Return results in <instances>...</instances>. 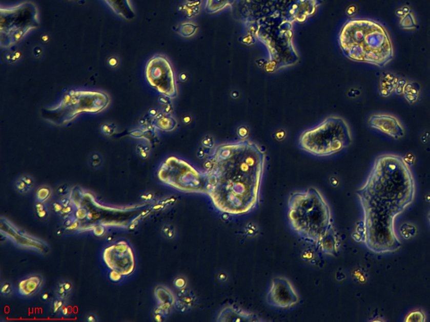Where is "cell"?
<instances>
[{"label":"cell","instance_id":"cell-1","mask_svg":"<svg viewBox=\"0 0 430 322\" xmlns=\"http://www.w3.org/2000/svg\"><path fill=\"white\" fill-rule=\"evenodd\" d=\"M363 211L352 238L375 253L402 247L395 219L413 204L416 183L409 163L398 154L385 153L374 161L370 175L357 190Z\"/></svg>","mask_w":430,"mask_h":322},{"label":"cell","instance_id":"cell-2","mask_svg":"<svg viewBox=\"0 0 430 322\" xmlns=\"http://www.w3.org/2000/svg\"><path fill=\"white\" fill-rule=\"evenodd\" d=\"M267 157L248 139L215 147L204 162L206 194L218 211L243 215L256 209Z\"/></svg>","mask_w":430,"mask_h":322},{"label":"cell","instance_id":"cell-3","mask_svg":"<svg viewBox=\"0 0 430 322\" xmlns=\"http://www.w3.org/2000/svg\"><path fill=\"white\" fill-rule=\"evenodd\" d=\"M323 0H236L232 14L253 38L274 32H293L317 13Z\"/></svg>","mask_w":430,"mask_h":322},{"label":"cell","instance_id":"cell-4","mask_svg":"<svg viewBox=\"0 0 430 322\" xmlns=\"http://www.w3.org/2000/svg\"><path fill=\"white\" fill-rule=\"evenodd\" d=\"M341 52L350 60L384 68L395 58L391 36L384 25L367 18H354L338 36Z\"/></svg>","mask_w":430,"mask_h":322},{"label":"cell","instance_id":"cell-5","mask_svg":"<svg viewBox=\"0 0 430 322\" xmlns=\"http://www.w3.org/2000/svg\"><path fill=\"white\" fill-rule=\"evenodd\" d=\"M288 219L292 229L305 241L314 244L334 227L330 206L316 188L291 195Z\"/></svg>","mask_w":430,"mask_h":322},{"label":"cell","instance_id":"cell-6","mask_svg":"<svg viewBox=\"0 0 430 322\" xmlns=\"http://www.w3.org/2000/svg\"><path fill=\"white\" fill-rule=\"evenodd\" d=\"M351 127L343 117L330 116L320 124L303 132L299 146L316 157H328L341 153L352 145Z\"/></svg>","mask_w":430,"mask_h":322},{"label":"cell","instance_id":"cell-7","mask_svg":"<svg viewBox=\"0 0 430 322\" xmlns=\"http://www.w3.org/2000/svg\"><path fill=\"white\" fill-rule=\"evenodd\" d=\"M39 26L38 9L32 2H24L0 9V45L10 48L29 32Z\"/></svg>","mask_w":430,"mask_h":322},{"label":"cell","instance_id":"cell-8","mask_svg":"<svg viewBox=\"0 0 430 322\" xmlns=\"http://www.w3.org/2000/svg\"><path fill=\"white\" fill-rule=\"evenodd\" d=\"M110 103V97L104 92L72 91L65 95L58 106L50 112L65 116V121L70 120L79 113H99Z\"/></svg>","mask_w":430,"mask_h":322},{"label":"cell","instance_id":"cell-9","mask_svg":"<svg viewBox=\"0 0 430 322\" xmlns=\"http://www.w3.org/2000/svg\"><path fill=\"white\" fill-rule=\"evenodd\" d=\"M146 77L149 84L162 95L174 99L178 95L174 69L167 57L157 55L146 66Z\"/></svg>","mask_w":430,"mask_h":322},{"label":"cell","instance_id":"cell-10","mask_svg":"<svg viewBox=\"0 0 430 322\" xmlns=\"http://www.w3.org/2000/svg\"><path fill=\"white\" fill-rule=\"evenodd\" d=\"M162 171L167 174L175 185L186 191H203L206 194V174L200 173L185 162L171 157L164 164Z\"/></svg>","mask_w":430,"mask_h":322},{"label":"cell","instance_id":"cell-11","mask_svg":"<svg viewBox=\"0 0 430 322\" xmlns=\"http://www.w3.org/2000/svg\"><path fill=\"white\" fill-rule=\"evenodd\" d=\"M300 302L298 292L292 282L284 276H276L272 280L267 294V303L276 308H292Z\"/></svg>","mask_w":430,"mask_h":322},{"label":"cell","instance_id":"cell-12","mask_svg":"<svg viewBox=\"0 0 430 322\" xmlns=\"http://www.w3.org/2000/svg\"><path fill=\"white\" fill-rule=\"evenodd\" d=\"M371 127L380 131L395 140L403 138L405 129L397 117L389 114H375L368 119Z\"/></svg>","mask_w":430,"mask_h":322},{"label":"cell","instance_id":"cell-13","mask_svg":"<svg viewBox=\"0 0 430 322\" xmlns=\"http://www.w3.org/2000/svg\"><path fill=\"white\" fill-rule=\"evenodd\" d=\"M261 320L262 319L252 312L244 311L233 305H227L223 307L217 317V321L220 322H254Z\"/></svg>","mask_w":430,"mask_h":322},{"label":"cell","instance_id":"cell-14","mask_svg":"<svg viewBox=\"0 0 430 322\" xmlns=\"http://www.w3.org/2000/svg\"><path fill=\"white\" fill-rule=\"evenodd\" d=\"M317 249L324 254L335 256L340 251L341 241L337 232L334 227L330 228L325 234L318 240L317 244Z\"/></svg>","mask_w":430,"mask_h":322},{"label":"cell","instance_id":"cell-15","mask_svg":"<svg viewBox=\"0 0 430 322\" xmlns=\"http://www.w3.org/2000/svg\"><path fill=\"white\" fill-rule=\"evenodd\" d=\"M104 1L118 16L123 17L128 21L135 18V12L132 7L130 0H104Z\"/></svg>","mask_w":430,"mask_h":322},{"label":"cell","instance_id":"cell-16","mask_svg":"<svg viewBox=\"0 0 430 322\" xmlns=\"http://www.w3.org/2000/svg\"><path fill=\"white\" fill-rule=\"evenodd\" d=\"M43 285V277L39 275L29 276L21 281L18 286V293L22 296H30L39 291Z\"/></svg>","mask_w":430,"mask_h":322},{"label":"cell","instance_id":"cell-17","mask_svg":"<svg viewBox=\"0 0 430 322\" xmlns=\"http://www.w3.org/2000/svg\"><path fill=\"white\" fill-rule=\"evenodd\" d=\"M156 127L165 132H171L177 127V121L170 114L160 113L155 117Z\"/></svg>","mask_w":430,"mask_h":322},{"label":"cell","instance_id":"cell-18","mask_svg":"<svg viewBox=\"0 0 430 322\" xmlns=\"http://www.w3.org/2000/svg\"><path fill=\"white\" fill-rule=\"evenodd\" d=\"M236 0H207L206 10L210 14H216L227 7H232Z\"/></svg>","mask_w":430,"mask_h":322},{"label":"cell","instance_id":"cell-19","mask_svg":"<svg viewBox=\"0 0 430 322\" xmlns=\"http://www.w3.org/2000/svg\"><path fill=\"white\" fill-rule=\"evenodd\" d=\"M155 296L160 304H169V305H174V295L171 294V291L164 288L162 287H158L155 288Z\"/></svg>","mask_w":430,"mask_h":322},{"label":"cell","instance_id":"cell-20","mask_svg":"<svg viewBox=\"0 0 430 322\" xmlns=\"http://www.w3.org/2000/svg\"><path fill=\"white\" fill-rule=\"evenodd\" d=\"M400 26L403 30H414V29H416L417 26H418V23H417L415 15L412 12H409L408 14L403 15L402 17L400 18Z\"/></svg>","mask_w":430,"mask_h":322},{"label":"cell","instance_id":"cell-21","mask_svg":"<svg viewBox=\"0 0 430 322\" xmlns=\"http://www.w3.org/2000/svg\"><path fill=\"white\" fill-rule=\"evenodd\" d=\"M198 30V26L194 24V23H190V22H186L183 23L179 26V30H178V33L185 38H189L196 34V32Z\"/></svg>","mask_w":430,"mask_h":322},{"label":"cell","instance_id":"cell-22","mask_svg":"<svg viewBox=\"0 0 430 322\" xmlns=\"http://www.w3.org/2000/svg\"><path fill=\"white\" fill-rule=\"evenodd\" d=\"M51 195H52V190L49 186L43 185L38 188V190L36 191V200L38 202L46 203L50 200Z\"/></svg>","mask_w":430,"mask_h":322},{"label":"cell","instance_id":"cell-23","mask_svg":"<svg viewBox=\"0 0 430 322\" xmlns=\"http://www.w3.org/2000/svg\"><path fill=\"white\" fill-rule=\"evenodd\" d=\"M427 320V315L423 311H414L409 313L405 319V322H425Z\"/></svg>","mask_w":430,"mask_h":322},{"label":"cell","instance_id":"cell-24","mask_svg":"<svg viewBox=\"0 0 430 322\" xmlns=\"http://www.w3.org/2000/svg\"><path fill=\"white\" fill-rule=\"evenodd\" d=\"M400 231H401L402 238H404V239L414 238L415 234H417L416 227L409 223L403 224L400 228Z\"/></svg>","mask_w":430,"mask_h":322},{"label":"cell","instance_id":"cell-25","mask_svg":"<svg viewBox=\"0 0 430 322\" xmlns=\"http://www.w3.org/2000/svg\"><path fill=\"white\" fill-rule=\"evenodd\" d=\"M171 306L169 304H160L153 311V314H161V315L168 316L171 312Z\"/></svg>","mask_w":430,"mask_h":322},{"label":"cell","instance_id":"cell-26","mask_svg":"<svg viewBox=\"0 0 430 322\" xmlns=\"http://www.w3.org/2000/svg\"><path fill=\"white\" fill-rule=\"evenodd\" d=\"M83 195H83L82 191L79 188L75 187L72 190L70 198H71L72 202H73V205H78V203H80L82 201Z\"/></svg>","mask_w":430,"mask_h":322},{"label":"cell","instance_id":"cell-27","mask_svg":"<svg viewBox=\"0 0 430 322\" xmlns=\"http://www.w3.org/2000/svg\"><path fill=\"white\" fill-rule=\"evenodd\" d=\"M14 186H15V189H16L19 192H21V194H27V192H29V191L32 190V188L28 186V185L25 184L24 181H22L20 178H18L17 180L15 181V183H14Z\"/></svg>","mask_w":430,"mask_h":322},{"label":"cell","instance_id":"cell-28","mask_svg":"<svg viewBox=\"0 0 430 322\" xmlns=\"http://www.w3.org/2000/svg\"><path fill=\"white\" fill-rule=\"evenodd\" d=\"M90 166H92L93 168H98V167H100L101 166V164H103V159H101V156H100L98 153H94L93 154L92 156H91V159H90Z\"/></svg>","mask_w":430,"mask_h":322},{"label":"cell","instance_id":"cell-29","mask_svg":"<svg viewBox=\"0 0 430 322\" xmlns=\"http://www.w3.org/2000/svg\"><path fill=\"white\" fill-rule=\"evenodd\" d=\"M1 294H3L4 296H10L11 294H13V287H12L10 282L5 281L2 283V285H1Z\"/></svg>","mask_w":430,"mask_h":322},{"label":"cell","instance_id":"cell-30","mask_svg":"<svg viewBox=\"0 0 430 322\" xmlns=\"http://www.w3.org/2000/svg\"><path fill=\"white\" fill-rule=\"evenodd\" d=\"M65 300L63 299H60V298H57L56 300H54L52 302V311H53L54 313H57V312H60L61 309L62 307L65 305Z\"/></svg>","mask_w":430,"mask_h":322},{"label":"cell","instance_id":"cell-31","mask_svg":"<svg viewBox=\"0 0 430 322\" xmlns=\"http://www.w3.org/2000/svg\"><path fill=\"white\" fill-rule=\"evenodd\" d=\"M173 284H174V287L177 289L180 290V289L186 288V287H187V280L183 276H178V277L175 278Z\"/></svg>","mask_w":430,"mask_h":322},{"label":"cell","instance_id":"cell-32","mask_svg":"<svg viewBox=\"0 0 430 322\" xmlns=\"http://www.w3.org/2000/svg\"><path fill=\"white\" fill-rule=\"evenodd\" d=\"M70 191V186L68 184H62L57 188V195H60L62 197H65L69 194Z\"/></svg>","mask_w":430,"mask_h":322},{"label":"cell","instance_id":"cell-33","mask_svg":"<svg viewBox=\"0 0 430 322\" xmlns=\"http://www.w3.org/2000/svg\"><path fill=\"white\" fill-rule=\"evenodd\" d=\"M202 144H203L204 148L207 149H213L214 146V140L210 135H207L202 141Z\"/></svg>","mask_w":430,"mask_h":322},{"label":"cell","instance_id":"cell-34","mask_svg":"<svg viewBox=\"0 0 430 322\" xmlns=\"http://www.w3.org/2000/svg\"><path fill=\"white\" fill-rule=\"evenodd\" d=\"M136 149L138 152L139 155L142 157V159H147L149 157L150 149L148 147L140 144V145L137 146Z\"/></svg>","mask_w":430,"mask_h":322},{"label":"cell","instance_id":"cell-35","mask_svg":"<svg viewBox=\"0 0 430 322\" xmlns=\"http://www.w3.org/2000/svg\"><path fill=\"white\" fill-rule=\"evenodd\" d=\"M55 293H56V295H57V298H60V299H63V300L68 299V296L70 295V292H68V291L63 289L62 287H57V289H56Z\"/></svg>","mask_w":430,"mask_h":322},{"label":"cell","instance_id":"cell-36","mask_svg":"<svg viewBox=\"0 0 430 322\" xmlns=\"http://www.w3.org/2000/svg\"><path fill=\"white\" fill-rule=\"evenodd\" d=\"M101 132H103L104 135L110 136V135H113L114 133H115V126H114L113 124H104L103 127H101Z\"/></svg>","mask_w":430,"mask_h":322},{"label":"cell","instance_id":"cell-37","mask_svg":"<svg viewBox=\"0 0 430 322\" xmlns=\"http://www.w3.org/2000/svg\"><path fill=\"white\" fill-rule=\"evenodd\" d=\"M63 208H64V207L62 206L60 202H52L50 203V209H51L55 214H60Z\"/></svg>","mask_w":430,"mask_h":322},{"label":"cell","instance_id":"cell-38","mask_svg":"<svg viewBox=\"0 0 430 322\" xmlns=\"http://www.w3.org/2000/svg\"><path fill=\"white\" fill-rule=\"evenodd\" d=\"M75 216L76 217V219L78 220H85L88 216V212L84 208H77L76 211L75 212Z\"/></svg>","mask_w":430,"mask_h":322},{"label":"cell","instance_id":"cell-39","mask_svg":"<svg viewBox=\"0 0 430 322\" xmlns=\"http://www.w3.org/2000/svg\"><path fill=\"white\" fill-rule=\"evenodd\" d=\"M74 213V209L72 208V206H68V207H64L63 209H62V211H61L60 214H59V216L65 220V219H67L68 217L72 216V214Z\"/></svg>","mask_w":430,"mask_h":322},{"label":"cell","instance_id":"cell-40","mask_svg":"<svg viewBox=\"0 0 430 322\" xmlns=\"http://www.w3.org/2000/svg\"><path fill=\"white\" fill-rule=\"evenodd\" d=\"M57 287H62L63 289L68 291V292H70V293H71L72 289H73L72 284L69 281H67V280H61V281H59L57 283Z\"/></svg>","mask_w":430,"mask_h":322},{"label":"cell","instance_id":"cell-41","mask_svg":"<svg viewBox=\"0 0 430 322\" xmlns=\"http://www.w3.org/2000/svg\"><path fill=\"white\" fill-rule=\"evenodd\" d=\"M20 179H21L22 181H24L25 184H27V185L32 188V189L34 187V180L32 179V177L27 176V175H24V176H22V177H20Z\"/></svg>","mask_w":430,"mask_h":322},{"label":"cell","instance_id":"cell-42","mask_svg":"<svg viewBox=\"0 0 430 322\" xmlns=\"http://www.w3.org/2000/svg\"><path fill=\"white\" fill-rule=\"evenodd\" d=\"M110 278L112 281L115 282H118L122 280V273L117 271V270H113L110 273Z\"/></svg>","mask_w":430,"mask_h":322},{"label":"cell","instance_id":"cell-43","mask_svg":"<svg viewBox=\"0 0 430 322\" xmlns=\"http://www.w3.org/2000/svg\"><path fill=\"white\" fill-rule=\"evenodd\" d=\"M93 234L97 238H100V237H103L105 234V228L103 226L98 225V226H96V227L93 228Z\"/></svg>","mask_w":430,"mask_h":322},{"label":"cell","instance_id":"cell-44","mask_svg":"<svg viewBox=\"0 0 430 322\" xmlns=\"http://www.w3.org/2000/svg\"><path fill=\"white\" fill-rule=\"evenodd\" d=\"M77 219H76V217L74 216V215H72V216H69L67 218V219H65L64 220V225L65 228H68V227L71 226L72 224L75 223V221H76Z\"/></svg>","mask_w":430,"mask_h":322},{"label":"cell","instance_id":"cell-45","mask_svg":"<svg viewBox=\"0 0 430 322\" xmlns=\"http://www.w3.org/2000/svg\"><path fill=\"white\" fill-rule=\"evenodd\" d=\"M36 214H37V216L40 220H46L47 218L49 217V210L46 208V209H42V210H39V211H36Z\"/></svg>","mask_w":430,"mask_h":322},{"label":"cell","instance_id":"cell-46","mask_svg":"<svg viewBox=\"0 0 430 322\" xmlns=\"http://www.w3.org/2000/svg\"><path fill=\"white\" fill-rule=\"evenodd\" d=\"M409 12H411V10H409V8H408V7H401V8H399L398 10H397L396 14H397V16L401 18L403 15H405L406 14H408Z\"/></svg>","mask_w":430,"mask_h":322},{"label":"cell","instance_id":"cell-47","mask_svg":"<svg viewBox=\"0 0 430 322\" xmlns=\"http://www.w3.org/2000/svg\"><path fill=\"white\" fill-rule=\"evenodd\" d=\"M71 307H70V306H68V305H64L60 310L61 315L65 316V317L70 315V313H71Z\"/></svg>","mask_w":430,"mask_h":322},{"label":"cell","instance_id":"cell-48","mask_svg":"<svg viewBox=\"0 0 430 322\" xmlns=\"http://www.w3.org/2000/svg\"><path fill=\"white\" fill-rule=\"evenodd\" d=\"M60 203L63 207H68V206H72L73 202H72L71 198H68L67 196L62 197L60 200Z\"/></svg>","mask_w":430,"mask_h":322},{"label":"cell","instance_id":"cell-49","mask_svg":"<svg viewBox=\"0 0 430 322\" xmlns=\"http://www.w3.org/2000/svg\"><path fill=\"white\" fill-rule=\"evenodd\" d=\"M248 129L245 127H239L238 129V135L241 138V140L245 139V136L248 135Z\"/></svg>","mask_w":430,"mask_h":322},{"label":"cell","instance_id":"cell-50","mask_svg":"<svg viewBox=\"0 0 430 322\" xmlns=\"http://www.w3.org/2000/svg\"><path fill=\"white\" fill-rule=\"evenodd\" d=\"M86 320L88 322H97L98 321V318H97V316L95 314L89 313V314H87V316H86Z\"/></svg>","mask_w":430,"mask_h":322},{"label":"cell","instance_id":"cell-51","mask_svg":"<svg viewBox=\"0 0 430 322\" xmlns=\"http://www.w3.org/2000/svg\"><path fill=\"white\" fill-rule=\"evenodd\" d=\"M131 136L132 137H134V138H142V132L138 131V130H134V131L131 132Z\"/></svg>","mask_w":430,"mask_h":322},{"label":"cell","instance_id":"cell-52","mask_svg":"<svg viewBox=\"0 0 430 322\" xmlns=\"http://www.w3.org/2000/svg\"><path fill=\"white\" fill-rule=\"evenodd\" d=\"M166 238H169V239H172V238H174L175 237V229L174 227H170V229L168 231L167 234L165 235Z\"/></svg>","mask_w":430,"mask_h":322},{"label":"cell","instance_id":"cell-53","mask_svg":"<svg viewBox=\"0 0 430 322\" xmlns=\"http://www.w3.org/2000/svg\"><path fill=\"white\" fill-rule=\"evenodd\" d=\"M79 227H80V224H79V220H76L75 223L72 224L70 227L67 228L68 230H77L79 229Z\"/></svg>","mask_w":430,"mask_h":322},{"label":"cell","instance_id":"cell-54","mask_svg":"<svg viewBox=\"0 0 430 322\" xmlns=\"http://www.w3.org/2000/svg\"><path fill=\"white\" fill-rule=\"evenodd\" d=\"M153 319L158 322L163 321L166 319V316L161 315V314H153Z\"/></svg>","mask_w":430,"mask_h":322},{"label":"cell","instance_id":"cell-55","mask_svg":"<svg viewBox=\"0 0 430 322\" xmlns=\"http://www.w3.org/2000/svg\"><path fill=\"white\" fill-rule=\"evenodd\" d=\"M206 149H207V148H204V147H203V148H202V149H200L199 151H198V153H197V157H198L199 159H203V158H206V156H207Z\"/></svg>","mask_w":430,"mask_h":322},{"label":"cell","instance_id":"cell-56","mask_svg":"<svg viewBox=\"0 0 430 322\" xmlns=\"http://www.w3.org/2000/svg\"><path fill=\"white\" fill-rule=\"evenodd\" d=\"M40 298L43 299V301H49V300H50V295L48 294V293H44V294H42Z\"/></svg>","mask_w":430,"mask_h":322},{"label":"cell","instance_id":"cell-57","mask_svg":"<svg viewBox=\"0 0 430 322\" xmlns=\"http://www.w3.org/2000/svg\"><path fill=\"white\" fill-rule=\"evenodd\" d=\"M170 227H171V226H168V225L163 226L162 229H161V232H162V234H163L164 235H166V234L168 233V231L170 229Z\"/></svg>","mask_w":430,"mask_h":322},{"label":"cell","instance_id":"cell-58","mask_svg":"<svg viewBox=\"0 0 430 322\" xmlns=\"http://www.w3.org/2000/svg\"><path fill=\"white\" fill-rule=\"evenodd\" d=\"M142 199H145L146 201H149L150 199H152V195L151 194H146V195H142Z\"/></svg>","mask_w":430,"mask_h":322},{"label":"cell","instance_id":"cell-59","mask_svg":"<svg viewBox=\"0 0 430 322\" xmlns=\"http://www.w3.org/2000/svg\"><path fill=\"white\" fill-rule=\"evenodd\" d=\"M63 233H64V230H62V229H61V228H59V229H57V235H62V234H63Z\"/></svg>","mask_w":430,"mask_h":322},{"label":"cell","instance_id":"cell-60","mask_svg":"<svg viewBox=\"0 0 430 322\" xmlns=\"http://www.w3.org/2000/svg\"><path fill=\"white\" fill-rule=\"evenodd\" d=\"M107 241H108V242H112V241H114V238H113V237H111V235H110V237H108V238H107Z\"/></svg>","mask_w":430,"mask_h":322},{"label":"cell","instance_id":"cell-61","mask_svg":"<svg viewBox=\"0 0 430 322\" xmlns=\"http://www.w3.org/2000/svg\"><path fill=\"white\" fill-rule=\"evenodd\" d=\"M427 219H428V221H429L430 223V211L428 212V216H427Z\"/></svg>","mask_w":430,"mask_h":322}]
</instances>
